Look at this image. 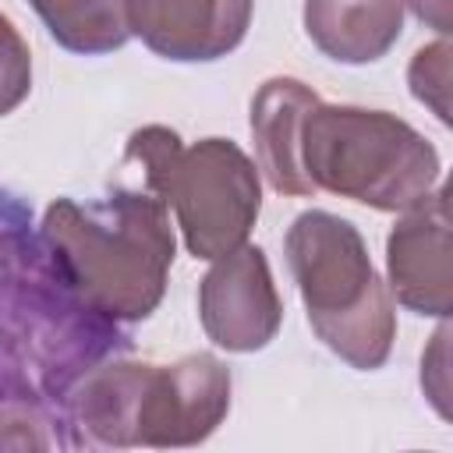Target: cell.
I'll list each match as a JSON object with an SVG mask.
<instances>
[{
  "label": "cell",
  "instance_id": "6da1fadb",
  "mask_svg": "<svg viewBox=\"0 0 453 453\" xmlns=\"http://www.w3.org/2000/svg\"><path fill=\"white\" fill-rule=\"evenodd\" d=\"M42 237L67 287L99 315L117 322L149 319L173 265V230L166 205L142 191L110 198H57L42 216Z\"/></svg>",
  "mask_w": 453,
  "mask_h": 453
},
{
  "label": "cell",
  "instance_id": "7a4b0ae2",
  "mask_svg": "<svg viewBox=\"0 0 453 453\" xmlns=\"http://www.w3.org/2000/svg\"><path fill=\"white\" fill-rule=\"evenodd\" d=\"M71 411L103 446H198L230 411V372L205 350L173 365L113 361L78 382Z\"/></svg>",
  "mask_w": 453,
  "mask_h": 453
},
{
  "label": "cell",
  "instance_id": "3957f363",
  "mask_svg": "<svg viewBox=\"0 0 453 453\" xmlns=\"http://www.w3.org/2000/svg\"><path fill=\"white\" fill-rule=\"evenodd\" d=\"M283 251L311 333L350 368H382L396 340V308L357 226L336 212L308 209L290 223Z\"/></svg>",
  "mask_w": 453,
  "mask_h": 453
},
{
  "label": "cell",
  "instance_id": "277c9868",
  "mask_svg": "<svg viewBox=\"0 0 453 453\" xmlns=\"http://www.w3.org/2000/svg\"><path fill=\"white\" fill-rule=\"evenodd\" d=\"M301 166L315 191L403 212L439 184V152L403 117L315 103L301 124Z\"/></svg>",
  "mask_w": 453,
  "mask_h": 453
},
{
  "label": "cell",
  "instance_id": "5b68a950",
  "mask_svg": "<svg viewBox=\"0 0 453 453\" xmlns=\"http://www.w3.org/2000/svg\"><path fill=\"white\" fill-rule=\"evenodd\" d=\"M124 156L142 166L145 188L173 209L195 258H219L241 248L262 212V177L255 159L230 138L184 145L163 124L138 127Z\"/></svg>",
  "mask_w": 453,
  "mask_h": 453
},
{
  "label": "cell",
  "instance_id": "8992f818",
  "mask_svg": "<svg viewBox=\"0 0 453 453\" xmlns=\"http://www.w3.org/2000/svg\"><path fill=\"white\" fill-rule=\"evenodd\" d=\"M198 319L205 336L223 350L251 354L273 343L283 322V301L258 244L244 241L241 248L212 258L198 283Z\"/></svg>",
  "mask_w": 453,
  "mask_h": 453
},
{
  "label": "cell",
  "instance_id": "52a82bcc",
  "mask_svg": "<svg viewBox=\"0 0 453 453\" xmlns=\"http://www.w3.org/2000/svg\"><path fill=\"white\" fill-rule=\"evenodd\" d=\"M389 297L414 315L446 319L453 308L449 273V198L446 188H432L418 205L403 209L386 241Z\"/></svg>",
  "mask_w": 453,
  "mask_h": 453
},
{
  "label": "cell",
  "instance_id": "ba28073f",
  "mask_svg": "<svg viewBox=\"0 0 453 453\" xmlns=\"http://www.w3.org/2000/svg\"><path fill=\"white\" fill-rule=\"evenodd\" d=\"M255 0H131V35L177 64L234 53L251 25Z\"/></svg>",
  "mask_w": 453,
  "mask_h": 453
},
{
  "label": "cell",
  "instance_id": "9c48e42d",
  "mask_svg": "<svg viewBox=\"0 0 453 453\" xmlns=\"http://www.w3.org/2000/svg\"><path fill=\"white\" fill-rule=\"evenodd\" d=\"M315 103H319L315 88L287 74L262 81V88L251 99V134L258 152V173H265L269 188L287 198L315 195L301 166V124Z\"/></svg>",
  "mask_w": 453,
  "mask_h": 453
},
{
  "label": "cell",
  "instance_id": "30bf717a",
  "mask_svg": "<svg viewBox=\"0 0 453 453\" xmlns=\"http://www.w3.org/2000/svg\"><path fill=\"white\" fill-rule=\"evenodd\" d=\"M304 32L336 64H375L403 32V0H304Z\"/></svg>",
  "mask_w": 453,
  "mask_h": 453
},
{
  "label": "cell",
  "instance_id": "8fae6325",
  "mask_svg": "<svg viewBox=\"0 0 453 453\" xmlns=\"http://www.w3.org/2000/svg\"><path fill=\"white\" fill-rule=\"evenodd\" d=\"M57 46L96 57L131 39V0H28Z\"/></svg>",
  "mask_w": 453,
  "mask_h": 453
},
{
  "label": "cell",
  "instance_id": "7c38bea8",
  "mask_svg": "<svg viewBox=\"0 0 453 453\" xmlns=\"http://www.w3.org/2000/svg\"><path fill=\"white\" fill-rule=\"evenodd\" d=\"M449 39L439 35L435 42L421 46L414 57H411V67H407V81H411V92L418 103H425L442 124H449Z\"/></svg>",
  "mask_w": 453,
  "mask_h": 453
},
{
  "label": "cell",
  "instance_id": "4fadbf2b",
  "mask_svg": "<svg viewBox=\"0 0 453 453\" xmlns=\"http://www.w3.org/2000/svg\"><path fill=\"white\" fill-rule=\"evenodd\" d=\"M32 92V53L14 21L0 11V117L14 113Z\"/></svg>",
  "mask_w": 453,
  "mask_h": 453
},
{
  "label": "cell",
  "instance_id": "5bb4252c",
  "mask_svg": "<svg viewBox=\"0 0 453 453\" xmlns=\"http://www.w3.org/2000/svg\"><path fill=\"white\" fill-rule=\"evenodd\" d=\"M421 386L425 396L435 403V411L442 418H449V322L442 319V326L435 329L428 350L421 354Z\"/></svg>",
  "mask_w": 453,
  "mask_h": 453
},
{
  "label": "cell",
  "instance_id": "9a60e30c",
  "mask_svg": "<svg viewBox=\"0 0 453 453\" xmlns=\"http://www.w3.org/2000/svg\"><path fill=\"white\" fill-rule=\"evenodd\" d=\"M39 425H42V421H39L32 411L14 407V403H0V449H7V446H25V442H21V435H14V432H7V428L25 432L39 449H42V446H50V439L39 432Z\"/></svg>",
  "mask_w": 453,
  "mask_h": 453
},
{
  "label": "cell",
  "instance_id": "2e32d148",
  "mask_svg": "<svg viewBox=\"0 0 453 453\" xmlns=\"http://www.w3.org/2000/svg\"><path fill=\"white\" fill-rule=\"evenodd\" d=\"M418 21L435 28L439 35H449V0H403Z\"/></svg>",
  "mask_w": 453,
  "mask_h": 453
}]
</instances>
